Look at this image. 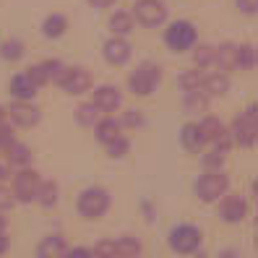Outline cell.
I'll use <instances>...</instances> for the list:
<instances>
[{
  "mask_svg": "<svg viewBox=\"0 0 258 258\" xmlns=\"http://www.w3.org/2000/svg\"><path fill=\"white\" fill-rule=\"evenodd\" d=\"M125 84L133 97H151L157 92V86L162 84V68L157 63H151V60H144L128 73Z\"/></svg>",
  "mask_w": 258,
  "mask_h": 258,
  "instance_id": "obj_1",
  "label": "cell"
},
{
  "mask_svg": "<svg viewBox=\"0 0 258 258\" xmlns=\"http://www.w3.org/2000/svg\"><path fill=\"white\" fill-rule=\"evenodd\" d=\"M112 204V196L107 188L102 185H89L79 193V201H76V209L84 219H102L107 214V209Z\"/></svg>",
  "mask_w": 258,
  "mask_h": 258,
  "instance_id": "obj_2",
  "label": "cell"
},
{
  "mask_svg": "<svg viewBox=\"0 0 258 258\" xmlns=\"http://www.w3.org/2000/svg\"><path fill=\"white\" fill-rule=\"evenodd\" d=\"M193 190L204 204H217L224 193H230V175L224 170H204V175L193 183Z\"/></svg>",
  "mask_w": 258,
  "mask_h": 258,
  "instance_id": "obj_3",
  "label": "cell"
},
{
  "mask_svg": "<svg viewBox=\"0 0 258 258\" xmlns=\"http://www.w3.org/2000/svg\"><path fill=\"white\" fill-rule=\"evenodd\" d=\"M196 39H199V29H196L193 21H185V19H177L172 21L170 26L164 29V44L170 52H188L196 47Z\"/></svg>",
  "mask_w": 258,
  "mask_h": 258,
  "instance_id": "obj_4",
  "label": "cell"
},
{
  "mask_svg": "<svg viewBox=\"0 0 258 258\" xmlns=\"http://www.w3.org/2000/svg\"><path fill=\"white\" fill-rule=\"evenodd\" d=\"M167 242H170V250L172 253H180V255H193L199 253L201 245H204V235L199 227L193 224H177L170 230L167 235Z\"/></svg>",
  "mask_w": 258,
  "mask_h": 258,
  "instance_id": "obj_5",
  "label": "cell"
},
{
  "mask_svg": "<svg viewBox=\"0 0 258 258\" xmlns=\"http://www.w3.org/2000/svg\"><path fill=\"white\" fill-rule=\"evenodd\" d=\"M255 133H258V120H255V104H248L240 115H235L232 120V128H230V136H232V144L240 146V149H250L255 144Z\"/></svg>",
  "mask_w": 258,
  "mask_h": 258,
  "instance_id": "obj_6",
  "label": "cell"
},
{
  "mask_svg": "<svg viewBox=\"0 0 258 258\" xmlns=\"http://www.w3.org/2000/svg\"><path fill=\"white\" fill-rule=\"evenodd\" d=\"M167 6L162 0H136L133 8H131V16L136 24H141L146 29H157L167 21Z\"/></svg>",
  "mask_w": 258,
  "mask_h": 258,
  "instance_id": "obj_7",
  "label": "cell"
},
{
  "mask_svg": "<svg viewBox=\"0 0 258 258\" xmlns=\"http://www.w3.org/2000/svg\"><path fill=\"white\" fill-rule=\"evenodd\" d=\"M39 185H42V177L37 170H32V167H24V170H19L16 175H13V199L21 201V204H32L37 201V193H39Z\"/></svg>",
  "mask_w": 258,
  "mask_h": 258,
  "instance_id": "obj_8",
  "label": "cell"
},
{
  "mask_svg": "<svg viewBox=\"0 0 258 258\" xmlns=\"http://www.w3.org/2000/svg\"><path fill=\"white\" fill-rule=\"evenodd\" d=\"M60 89L71 97H79V94H86L92 89V73H89L84 66H66L63 76H60Z\"/></svg>",
  "mask_w": 258,
  "mask_h": 258,
  "instance_id": "obj_9",
  "label": "cell"
},
{
  "mask_svg": "<svg viewBox=\"0 0 258 258\" xmlns=\"http://www.w3.org/2000/svg\"><path fill=\"white\" fill-rule=\"evenodd\" d=\"M6 120L16 128H34L42 120V112L32 102H11L6 107Z\"/></svg>",
  "mask_w": 258,
  "mask_h": 258,
  "instance_id": "obj_10",
  "label": "cell"
},
{
  "mask_svg": "<svg viewBox=\"0 0 258 258\" xmlns=\"http://www.w3.org/2000/svg\"><path fill=\"white\" fill-rule=\"evenodd\" d=\"M92 104L99 112L112 115V112H117L120 107H123V92H120L115 84H102L92 92Z\"/></svg>",
  "mask_w": 258,
  "mask_h": 258,
  "instance_id": "obj_11",
  "label": "cell"
},
{
  "mask_svg": "<svg viewBox=\"0 0 258 258\" xmlns=\"http://www.w3.org/2000/svg\"><path fill=\"white\" fill-rule=\"evenodd\" d=\"M219 217L227 224H240L248 217V204L240 193H224L219 199Z\"/></svg>",
  "mask_w": 258,
  "mask_h": 258,
  "instance_id": "obj_12",
  "label": "cell"
},
{
  "mask_svg": "<svg viewBox=\"0 0 258 258\" xmlns=\"http://www.w3.org/2000/svg\"><path fill=\"white\" fill-rule=\"evenodd\" d=\"M102 55H104V60H107L110 66L120 68V66H125L131 60L133 47H131V42L123 39V37H110L107 42H104V47H102Z\"/></svg>",
  "mask_w": 258,
  "mask_h": 258,
  "instance_id": "obj_13",
  "label": "cell"
},
{
  "mask_svg": "<svg viewBox=\"0 0 258 258\" xmlns=\"http://www.w3.org/2000/svg\"><path fill=\"white\" fill-rule=\"evenodd\" d=\"M201 92H204L209 99H211V97H224L227 92H230V73H222V71L204 73Z\"/></svg>",
  "mask_w": 258,
  "mask_h": 258,
  "instance_id": "obj_14",
  "label": "cell"
},
{
  "mask_svg": "<svg viewBox=\"0 0 258 258\" xmlns=\"http://www.w3.org/2000/svg\"><path fill=\"white\" fill-rule=\"evenodd\" d=\"M8 92H11V97L16 99V102H32L34 97H37V92L39 89L32 84V79L21 71V73H16L11 79V84H8Z\"/></svg>",
  "mask_w": 258,
  "mask_h": 258,
  "instance_id": "obj_15",
  "label": "cell"
},
{
  "mask_svg": "<svg viewBox=\"0 0 258 258\" xmlns=\"http://www.w3.org/2000/svg\"><path fill=\"white\" fill-rule=\"evenodd\" d=\"M180 146H183L185 151H190V154H201L204 151L206 139H204L199 123H185L183 128H180Z\"/></svg>",
  "mask_w": 258,
  "mask_h": 258,
  "instance_id": "obj_16",
  "label": "cell"
},
{
  "mask_svg": "<svg viewBox=\"0 0 258 258\" xmlns=\"http://www.w3.org/2000/svg\"><path fill=\"white\" fill-rule=\"evenodd\" d=\"M107 26H110V32L112 37H128L133 29H136V21L131 16V11H112L110 13V19H107Z\"/></svg>",
  "mask_w": 258,
  "mask_h": 258,
  "instance_id": "obj_17",
  "label": "cell"
},
{
  "mask_svg": "<svg viewBox=\"0 0 258 258\" xmlns=\"http://www.w3.org/2000/svg\"><path fill=\"white\" fill-rule=\"evenodd\" d=\"M3 157L11 167H19V170H24V167L32 164V149H29L26 144L21 141H13L6 151H3Z\"/></svg>",
  "mask_w": 258,
  "mask_h": 258,
  "instance_id": "obj_18",
  "label": "cell"
},
{
  "mask_svg": "<svg viewBox=\"0 0 258 258\" xmlns=\"http://www.w3.org/2000/svg\"><path fill=\"white\" fill-rule=\"evenodd\" d=\"M68 32V19L63 13H50V16H44L42 21V37L44 39H60Z\"/></svg>",
  "mask_w": 258,
  "mask_h": 258,
  "instance_id": "obj_19",
  "label": "cell"
},
{
  "mask_svg": "<svg viewBox=\"0 0 258 258\" xmlns=\"http://www.w3.org/2000/svg\"><path fill=\"white\" fill-rule=\"evenodd\" d=\"M66 250H68V245H66L63 237H60V235H47V237L39 242L37 258H63Z\"/></svg>",
  "mask_w": 258,
  "mask_h": 258,
  "instance_id": "obj_20",
  "label": "cell"
},
{
  "mask_svg": "<svg viewBox=\"0 0 258 258\" xmlns=\"http://www.w3.org/2000/svg\"><path fill=\"white\" fill-rule=\"evenodd\" d=\"M120 131H123V128H120V123H117V117H115V115L99 117V123L94 125L97 141H99V144H104V146H107L112 139H117V136H120Z\"/></svg>",
  "mask_w": 258,
  "mask_h": 258,
  "instance_id": "obj_21",
  "label": "cell"
},
{
  "mask_svg": "<svg viewBox=\"0 0 258 258\" xmlns=\"http://www.w3.org/2000/svg\"><path fill=\"white\" fill-rule=\"evenodd\" d=\"M214 68L222 73L235 71V44L232 42H224L219 47H214Z\"/></svg>",
  "mask_w": 258,
  "mask_h": 258,
  "instance_id": "obj_22",
  "label": "cell"
},
{
  "mask_svg": "<svg viewBox=\"0 0 258 258\" xmlns=\"http://www.w3.org/2000/svg\"><path fill=\"white\" fill-rule=\"evenodd\" d=\"M112 242H115V258H139L141 250H144L141 240L131 237V235H123V237H117Z\"/></svg>",
  "mask_w": 258,
  "mask_h": 258,
  "instance_id": "obj_23",
  "label": "cell"
},
{
  "mask_svg": "<svg viewBox=\"0 0 258 258\" xmlns=\"http://www.w3.org/2000/svg\"><path fill=\"white\" fill-rule=\"evenodd\" d=\"M183 110L188 115H201L209 110V97L201 92V89H196V92H185L183 97Z\"/></svg>",
  "mask_w": 258,
  "mask_h": 258,
  "instance_id": "obj_24",
  "label": "cell"
},
{
  "mask_svg": "<svg viewBox=\"0 0 258 258\" xmlns=\"http://www.w3.org/2000/svg\"><path fill=\"white\" fill-rule=\"evenodd\" d=\"M255 66V47L250 42L235 44V71H253Z\"/></svg>",
  "mask_w": 258,
  "mask_h": 258,
  "instance_id": "obj_25",
  "label": "cell"
},
{
  "mask_svg": "<svg viewBox=\"0 0 258 258\" xmlns=\"http://www.w3.org/2000/svg\"><path fill=\"white\" fill-rule=\"evenodd\" d=\"M199 128H201V133H204V139H206V144H214L219 136H224L227 133V125L222 123L219 117H214V115H206L201 123H199Z\"/></svg>",
  "mask_w": 258,
  "mask_h": 258,
  "instance_id": "obj_26",
  "label": "cell"
},
{
  "mask_svg": "<svg viewBox=\"0 0 258 258\" xmlns=\"http://www.w3.org/2000/svg\"><path fill=\"white\" fill-rule=\"evenodd\" d=\"M57 196H60V188H57L55 180H42L39 193H37V204L42 209H52L57 204Z\"/></svg>",
  "mask_w": 258,
  "mask_h": 258,
  "instance_id": "obj_27",
  "label": "cell"
},
{
  "mask_svg": "<svg viewBox=\"0 0 258 258\" xmlns=\"http://www.w3.org/2000/svg\"><path fill=\"white\" fill-rule=\"evenodd\" d=\"M0 57H3L6 63H19V60L24 57V42L16 39V37L0 42Z\"/></svg>",
  "mask_w": 258,
  "mask_h": 258,
  "instance_id": "obj_28",
  "label": "cell"
},
{
  "mask_svg": "<svg viewBox=\"0 0 258 258\" xmlns=\"http://www.w3.org/2000/svg\"><path fill=\"white\" fill-rule=\"evenodd\" d=\"M201 81H204V71L199 68H188L177 76V86L183 89V92H196V89H201Z\"/></svg>",
  "mask_w": 258,
  "mask_h": 258,
  "instance_id": "obj_29",
  "label": "cell"
},
{
  "mask_svg": "<svg viewBox=\"0 0 258 258\" xmlns=\"http://www.w3.org/2000/svg\"><path fill=\"white\" fill-rule=\"evenodd\" d=\"M99 117H102V112L94 107L92 102L79 104V110H76V120H79V125H84V128H94L99 123Z\"/></svg>",
  "mask_w": 258,
  "mask_h": 258,
  "instance_id": "obj_30",
  "label": "cell"
},
{
  "mask_svg": "<svg viewBox=\"0 0 258 258\" xmlns=\"http://www.w3.org/2000/svg\"><path fill=\"white\" fill-rule=\"evenodd\" d=\"M193 63L199 71L214 68V44H199V47H193Z\"/></svg>",
  "mask_w": 258,
  "mask_h": 258,
  "instance_id": "obj_31",
  "label": "cell"
},
{
  "mask_svg": "<svg viewBox=\"0 0 258 258\" xmlns=\"http://www.w3.org/2000/svg\"><path fill=\"white\" fill-rule=\"evenodd\" d=\"M117 123H120V128H131V131H136V128H141V125H144V112H141V110H136V107H128L123 115L117 117Z\"/></svg>",
  "mask_w": 258,
  "mask_h": 258,
  "instance_id": "obj_32",
  "label": "cell"
},
{
  "mask_svg": "<svg viewBox=\"0 0 258 258\" xmlns=\"http://www.w3.org/2000/svg\"><path fill=\"white\" fill-rule=\"evenodd\" d=\"M104 149H107V154H110L112 159H123V157H128V151H131V141L125 139L123 133H120L117 139H112Z\"/></svg>",
  "mask_w": 258,
  "mask_h": 258,
  "instance_id": "obj_33",
  "label": "cell"
},
{
  "mask_svg": "<svg viewBox=\"0 0 258 258\" xmlns=\"http://www.w3.org/2000/svg\"><path fill=\"white\" fill-rule=\"evenodd\" d=\"M39 66H42L44 76H47V84H57L63 71H66V66L60 63V60H44V63H39Z\"/></svg>",
  "mask_w": 258,
  "mask_h": 258,
  "instance_id": "obj_34",
  "label": "cell"
},
{
  "mask_svg": "<svg viewBox=\"0 0 258 258\" xmlns=\"http://www.w3.org/2000/svg\"><path fill=\"white\" fill-rule=\"evenodd\" d=\"M92 255H94V258H115V242H112V240H99V242H94Z\"/></svg>",
  "mask_w": 258,
  "mask_h": 258,
  "instance_id": "obj_35",
  "label": "cell"
},
{
  "mask_svg": "<svg viewBox=\"0 0 258 258\" xmlns=\"http://www.w3.org/2000/svg\"><path fill=\"white\" fill-rule=\"evenodd\" d=\"M13 141H16V133H13V125L8 123V120H3L0 123V151H6Z\"/></svg>",
  "mask_w": 258,
  "mask_h": 258,
  "instance_id": "obj_36",
  "label": "cell"
},
{
  "mask_svg": "<svg viewBox=\"0 0 258 258\" xmlns=\"http://www.w3.org/2000/svg\"><path fill=\"white\" fill-rule=\"evenodd\" d=\"M204 170H224V154H217V151L204 154Z\"/></svg>",
  "mask_w": 258,
  "mask_h": 258,
  "instance_id": "obj_37",
  "label": "cell"
},
{
  "mask_svg": "<svg viewBox=\"0 0 258 258\" xmlns=\"http://www.w3.org/2000/svg\"><path fill=\"white\" fill-rule=\"evenodd\" d=\"M13 204H16V199H13L11 188H6L3 183H0V211H8V209H13Z\"/></svg>",
  "mask_w": 258,
  "mask_h": 258,
  "instance_id": "obj_38",
  "label": "cell"
},
{
  "mask_svg": "<svg viewBox=\"0 0 258 258\" xmlns=\"http://www.w3.org/2000/svg\"><path fill=\"white\" fill-rule=\"evenodd\" d=\"M235 6L240 13H245V16H253L255 8H258V0H235Z\"/></svg>",
  "mask_w": 258,
  "mask_h": 258,
  "instance_id": "obj_39",
  "label": "cell"
},
{
  "mask_svg": "<svg viewBox=\"0 0 258 258\" xmlns=\"http://www.w3.org/2000/svg\"><path fill=\"white\" fill-rule=\"evenodd\" d=\"M63 258H94L89 248H68Z\"/></svg>",
  "mask_w": 258,
  "mask_h": 258,
  "instance_id": "obj_40",
  "label": "cell"
},
{
  "mask_svg": "<svg viewBox=\"0 0 258 258\" xmlns=\"http://www.w3.org/2000/svg\"><path fill=\"white\" fill-rule=\"evenodd\" d=\"M217 258H245V255H242L240 248H222Z\"/></svg>",
  "mask_w": 258,
  "mask_h": 258,
  "instance_id": "obj_41",
  "label": "cell"
},
{
  "mask_svg": "<svg viewBox=\"0 0 258 258\" xmlns=\"http://www.w3.org/2000/svg\"><path fill=\"white\" fill-rule=\"evenodd\" d=\"M11 177V164L6 162V157L0 154V183H6V180Z\"/></svg>",
  "mask_w": 258,
  "mask_h": 258,
  "instance_id": "obj_42",
  "label": "cell"
},
{
  "mask_svg": "<svg viewBox=\"0 0 258 258\" xmlns=\"http://www.w3.org/2000/svg\"><path fill=\"white\" fill-rule=\"evenodd\" d=\"M86 3L92 6V8H112L117 0H86Z\"/></svg>",
  "mask_w": 258,
  "mask_h": 258,
  "instance_id": "obj_43",
  "label": "cell"
},
{
  "mask_svg": "<svg viewBox=\"0 0 258 258\" xmlns=\"http://www.w3.org/2000/svg\"><path fill=\"white\" fill-rule=\"evenodd\" d=\"M8 250V235H0V255Z\"/></svg>",
  "mask_w": 258,
  "mask_h": 258,
  "instance_id": "obj_44",
  "label": "cell"
},
{
  "mask_svg": "<svg viewBox=\"0 0 258 258\" xmlns=\"http://www.w3.org/2000/svg\"><path fill=\"white\" fill-rule=\"evenodd\" d=\"M6 227H8L6 224V217H3V211H0V235H6Z\"/></svg>",
  "mask_w": 258,
  "mask_h": 258,
  "instance_id": "obj_45",
  "label": "cell"
},
{
  "mask_svg": "<svg viewBox=\"0 0 258 258\" xmlns=\"http://www.w3.org/2000/svg\"><path fill=\"white\" fill-rule=\"evenodd\" d=\"M193 258H206V253H201V250H199V253H193Z\"/></svg>",
  "mask_w": 258,
  "mask_h": 258,
  "instance_id": "obj_46",
  "label": "cell"
}]
</instances>
